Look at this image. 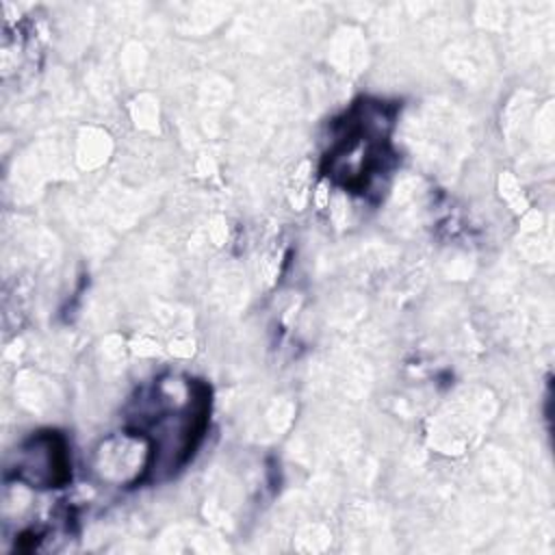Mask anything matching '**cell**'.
I'll return each instance as SVG.
<instances>
[{
  "label": "cell",
  "mask_w": 555,
  "mask_h": 555,
  "mask_svg": "<svg viewBox=\"0 0 555 555\" xmlns=\"http://www.w3.org/2000/svg\"><path fill=\"white\" fill-rule=\"evenodd\" d=\"M154 466L152 440L134 429L104 438L93 453V470L102 481L132 486Z\"/></svg>",
  "instance_id": "6da1fadb"
},
{
  "label": "cell",
  "mask_w": 555,
  "mask_h": 555,
  "mask_svg": "<svg viewBox=\"0 0 555 555\" xmlns=\"http://www.w3.org/2000/svg\"><path fill=\"white\" fill-rule=\"evenodd\" d=\"M15 479L30 488H56L69 479L65 440L54 431H41L17 449Z\"/></svg>",
  "instance_id": "7a4b0ae2"
}]
</instances>
